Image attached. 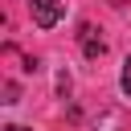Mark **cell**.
Listing matches in <instances>:
<instances>
[{
    "instance_id": "3",
    "label": "cell",
    "mask_w": 131,
    "mask_h": 131,
    "mask_svg": "<svg viewBox=\"0 0 131 131\" xmlns=\"http://www.w3.org/2000/svg\"><path fill=\"white\" fill-rule=\"evenodd\" d=\"M119 86H123V94L131 98V57L123 61V74H119Z\"/></svg>"
},
{
    "instance_id": "2",
    "label": "cell",
    "mask_w": 131,
    "mask_h": 131,
    "mask_svg": "<svg viewBox=\"0 0 131 131\" xmlns=\"http://www.w3.org/2000/svg\"><path fill=\"white\" fill-rule=\"evenodd\" d=\"M78 41H82V53H86L90 61H98V57L106 53V41L98 37V29H94V25H82V33H78Z\"/></svg>"
},
{
    "instance_id": "4",
    "label": "cell",
    "mask_w": 131,
    "mask_h": 131,
    "mask_svg": "<svg viewBox=\"0 0 131 131\" xmlns=\"http://www.w3.org/2000/svg\"><path fill=\"white\" fill-rule=\"evenodd\" d=\"M4 131H29V127H16V123H12V127H4Z\"/></svg>"
},
{
    "instance_id": "1",
    "label": "cell",
    "mask_w": 131,
    "mask_h": 131,
    "mask_svg": "<svg viewBox=\"0 0 131 131\" xmlns=\"http://www.w3.org/2000/svg\"><path fill=\"white\" fill-rule=\"evenodd\" d=\"M29 12H33L37 29H53L66 16V0H29Z\"/></svg>"
}]
</instances>
